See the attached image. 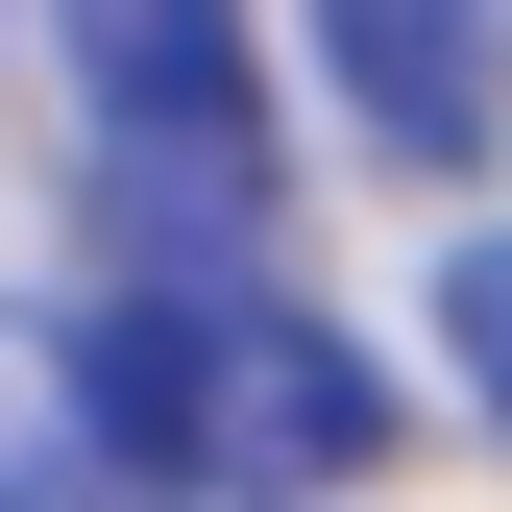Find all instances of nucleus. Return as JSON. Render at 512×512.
I'll return each instance as SVG.
<instances>
[{
    "mask_svg": "<svg viewBox=\"0 0 512 512\" xmlns=\"http://www.w3.org/2000/svg\"><path fill=\"white\" fill-rule=\"evenodd\" d=\"M439 342H464V391L512 415V220H488V244H439Z\"/></svg>",
    "mask_w": 512,
    "mask_h": 512,
    "instance_id": "nucleus-4",
    "label": "nucleus"
},
{
    "mask_svg": "<svg viewBox=\"0 0 512 512\" xmlns=\"http://www.w3.org/2000/svg\"><path fill=\"white\" fill-rule=\"evenodd\" d=\"M98 244H269V49L244 0H49Z\"/></svg>",
    "mask_w": 512,
    "mask_h": 512,
    "instance_id": "nucleus-2",
    "label": "nucleus"
},
{
    "mask_svg": "<svg viewBox=\"0 0 512 512\" xmlns=\"http://www.w3.org/2000/svg\"><path fill=\"white\" fill-rule=\"evenodd\" d=\"M317 74L391 171H488L512 147V0H317Z\"/></svg>",
    "mask_w": 512,
    "mask_h": 512,
    "instance_id": "nucleus-3",
    "label": "nucleus"
},
{
    "mask_svg": "<svg viewBox=\"0 0 512 512\" xmlns=\"http://www.w3.org/2000/svg\"><path fill=\"white\" fill-rule=\"evenodd\" d=\"M49 366H74L98 464H147L196 512H293V488L342 512L366 464H391V366H366L269 244H98V317Z\"/></svg>",
    "mask_w": 512,
    "mask_h": 512,
    "instance_id": "nucleus-1",
    "label": "nucleus"
}]
</instances>
